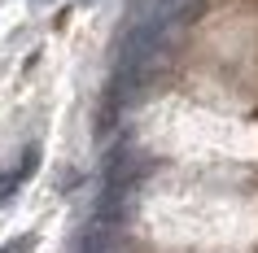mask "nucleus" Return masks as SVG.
I'll use <instances>...</instances> for the list:
<instances>
[{
  "label": "nucleus",
  "instance_id": "7ed1b4c3",
  "mask_svg": "<svg viewBox=\"0 0 258 253\" xmlns=\"http://www.w3.org/2000/svg\"><path fill=\"white\" fill-rule=\"evenodd\" d=\"M35 244H40V240H35V236H31V231H27V236H14V240H9V244H5V249H0V253H31V249H35Z\"/></svg>",
  "mask_w": 258,
  "mask_h": 253
},
{
  "label": "nucleus",
  "instance_id": "f257e3e1",
  "mask_svg": "<svg viewBox=\"0 0 258 253\" xmlns=\"http://www.w3.org/2000/svg\"><path fill=\"white\" fill-rule=\"evenodd\" d=\"M35 166H40V148L31 144V148H22V157H18L9 171H0V205H5V201H9L18 188H22L31 175H35Z\"/></svg>",
  "mask_w": 258,
  "mask_h": 253
},
{
  "label": "nucleus",
  "instance_id": "f03ea898",
  "mask_svg": "<svg viewBox=\"0 0 258 253\" xmlns=\"http://www.w3.org/2000/svg\"><path fill=\"white\" fill-rule=\"evenodd\" d=\"M114 240H118V218L96 214L92 223H88V231H83L79 253H114Z\"/></svg>",
  "mask_w": 258,
  "mask_h": 253
}]
</instances>
